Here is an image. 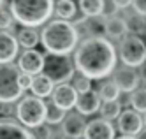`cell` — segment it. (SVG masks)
<instances>
[{"label":"cell","mask_w":146,"mask_h":139,"mask_svg":"<svg viewBox=\"0 0 146 139\" xmlns=\"http://www.w3.org/2000/svg\"><path fill=\"white\" fill-rule=\"evenodd\" d=\"M76 69L90 79L108 78L116 67V51L109 39L102 35H90L76 48Z\"/></svg>","instance_id":"obj_1"},{"label":"cell","mask_w":146,"mask_h":139,"mask_svg":"<svg viewBox=\"0 0 146 139\" xmlns=\"http://www.w3.org/2000/svg\"><path fill=\"white\" fill-rule=\"evenodd\" d=\"M79 42V32L69 19H53L40 32V44L51 55H69Z\"/></svg>","instance_id":"obj_2"},{"label":"cell","mask_w":146,"mask_h":139,"mask_svg":"<svg viewBox=\"0 0 146 139\" xmlns=\"http://www.w3.org/2000/svg\"><path fill=\"white\" fill-rule=\"evenodd\" d=\"M53 0H11L9 5V11L18 23L32 28L44 25L53 14Z\"/></svg>","instance_id":"obj_3"},{"label":"cell","mask_w":146,"mask_h":139,"mask_svg":"<svg viewBox=\"0 0 146 139\" xmlns=\"http://www.w3.org/2000/svg\"><path fill=\"white\" fill-rule=\"evenodd\" d=\"M19 67L13 62L0 63V102L11 104L23 95V88L19 84Z\"/></svg>","instance_id":"obj_4"},{"label":"cell","mask_w":146,"mask_h":139,"mask_svg":"<svg viewBox=\"0 0 146 139\" xmlns=\"http://www.w3.org/2000/svg\"><path fill=\"white\" fill-rule=\"evenodd\" d=\"M16 116L19 123L25 127H30V129L40 127L46 122V104L40 97H35V95L23 97L16 106Z\"/></svg>","instance_id":"obj_5"},{"label":"cell","mask_w":146,"mask_h":139,"mask_svg":"<svg viewBox=\"0 0 146 139\" xmlns=\"http://www.w3.org/2000/svg\"><path fill=\"white\" fill-rule=\"evenodd\" d=\"M42 72L53 81L55 84H62L72 79L74 76V63L69 55H49L44 57V69Z\"/></svg>","instance_id":"obj_6"},{"label":"cell","mask_w":146,"mask_h":139,"mask_svg":"<svg viewBox=\"0 0 146 139\" xmlns=\"http://www.w3.org/2000/svg\"><path fill=\"white\" fill-rule=\"evenodd\" d=\"M120 58L129 67H141L146 63V44L139 35L127 34L120 42Z\"/></svg>","instance_id":"obj_7"},{"label":"cell","mask_w":146,"mask_h":139,"mask_svg":"<svg viewBox=\"0 0 146 139\" xmlns=\"http://www.w3.org/2000/svg\"><path fill=\"white\" fill-rule=\"evenodd\" d=\"M85 139H114V127L106 118H95L85 125Z\"/></svg>","instance_id":"obj_8"},{"label":"cell","mask_w":146,"mask_h":139,"mask_svg":"<svg viewBox=\"0 0 146 139\" xmlns=\"http://www.w3.org/2000/svg\"><path fill=\"white\" fill-rule=\"evenodd\" d=\"M18 67L21 72H27L30 76H37L44 69V55L39 53L37 49H27L21 57H19Z\"/></svg>","instance_id":"obj_9"},{"label":"cell","mask_w":146,"mask_h":139,"mask_svg":"<svg viewBox=\"0 0 146 139\" xmlns=\"http://www.w3.org/2000/svg\"><path fill=\"white\" fill-rule=\"evenodd\" d=\"M118 129L123 136H135L143 130V116L137 111L127 109L118 116Z\"/></svg>","instance_id":"obj_10"},{"label":"cell","mask_w":146,"mask_h":139,"mask_svg":"<svg viewBox=\"0 0 146 139\" xmlns=\"http://www.w3.org/2000/svg\"><path fill=\"white\" fill-rule=\"evenodd\" d=\"M78 100V92L76 88L69 83H62L56 88H53V104H56L62 109H72Z\"/></svg>","instance_id":"obj_11"},{"label":"cell","mask_w":146,"mask_h":139,"mask_svg":"<svg viewBox=\"0 0 146 139\" xmlns=\"http://www.w3.org/2000/svg\"><path fill=\"white\" fill-rule=\"evenodd\" d=\"M0 139H35V137L16 120L0 118Z\"/></svg>","instance_id":"obj_12"},{"label":"cell","mask_w":146,"mask_h":139,"mask_svg":"<svg viewBox=\"0 0 146 139\" xmlns=\"http://www.w3.org/2000/svg\"><path fill=\"white\" fill-rule=\"evenodd\" d=\"M139 74L135 72L134 67H120L114 74V83L118 84L120 92H134L137 90V84H139Z\"/></svg>","instance_id":"obj_13"},{"label":"cell","mask_w":146,"mask_h":139,"mask_svg":"<svg viewBox=\"0 0 146 139\" xmlns=\"http://www.w3.org/2000/svg\"><path fill=\"white\" fill-rule=\"evenodd\" d=\"M100 97H99V93L97 92H85V93H78V100H76V106L74 108L78 109L79 114L83 116H86V114H93V113H97L99 108H100Z\"/></svg>","instance_id":"obj_14"},{"label":"cell","mask_w":146,"mask_h":139,"mask_svg":"<svg viewBox=\"0 0 146 139\" xmlns=\"http://www.w3.org/2000/svg\"><path fill=\"white\" fill-rule=\"evenodd\" d=\"M18 39L7 30H0V63L13 62L18 55Z\"/></svg>","instance_id":"obj_15"},{"label":"cell","mask_w":146,"mask_h":139,"mask_svg":"<svg viewBox=\"0 0 146 139\" xmlns=\"http://www.w3.org/2000/svg\"><path fill=\"white\" fill-rule=\"evenodd\" d=\"M127 30H129L127 21L120 16H109L104 23V32L109 39H121L127 35Z\"/></svg>","instance_id":"obj_16"},{"label":"cell","mask_w":146,"mask_h":139,"mask_svg":"<svg viewBox=\"0 0 146 139\" xmlns=\"http://www.w3.org/2000/svg\"><path fill=\"white\" fill-rule=\"evenodd\" d=\"M85 125L86 122L83 120V114H67L64 118V134L67 137H81L85 132Z\"/></svg>","instance_id":"obj_17"},{"label":"cell","mask_w":146,"mask_h":139,"mask_svg":"<svg viewBox=\"0 0 146 139\" xmlns=\"http://www.w3.org/2000/svg\"><path fill=\"white\" fill-rule=\"evenodd\" d=\"M53 81H51L46 74H37V76L34 78L32 81V86H30V90H32V93L35 95V97H40V99H44L48 97L49 93H53Z\"/></svg>","instance_id":"obj_18"},{"label":"cell","mask_w":146,"mask_h":139,"mask_svg":"<svg viewBox=\"0 0 146 139\" xmlns=\"http://www.w3.org/2000/svg\"><path fill=\"white\" fill-rule=\"evenodd\" d=\"M16 39H18V44H21V46L27 48V49H34V48L39 44V42H40L39 34L35 32V28H32V27H25V28H21Z\"/></svg>","instance_id":"obj_19"},{"label":"cell","mask_w":146,"mask_h":139,"mask_svg":"<svg viewBox=\"0 0 146 139\" xmlns=\"http://www.w3.org/2000/svg\"><path fill=\"white\" fill-rule=\"evenodd\" d=\"M104 0H79V9L88 18H99L104 11Z\"/></svg>","instance_id":"obj_20"},{"label":"cell","mask_w":146,"mask_h":139,"mask_svg":"<svg viewBox=\"0 0 146 139\" xmlns=\"http://www.w3.org/2000/svg\"><path fill=\"white\" fill-rule=\"evenodd\" d=\"M97 93H99L100 100H104V102L118 100V97H120V88H118V84L114 83V79H113V81H106V83H102Z\"/></svg>","instance_id":"obj_21"},{"label":"cell","mask_w":146,"mask_h":139,"mask_svg":"<svg viewBox=\"0 0 146 139\" xmlns=\"http://www.w3.org/2000/svg\"><path fill=\"white\" fill-rule=\"evenodd\" d=\"M55 13L58 18L62 19H70L72 16L76 14V4L74 0H58V2L55 4Z\"/></svg>","instance_id":"obj_22"},{"label":"cell","mask_w":146,"mask_h":139,"mask_svg":"<svg viewBox=\"0 0 146 139\" xmlns=\"http://www.w3.org/2000/svg\"><path fill=\"white\" fill-rule=\"evenodd\" d=\"M100 114H102V118H106V120H114V118H118L120 113H121V106L118 100H109V102H102L100 104V108H99Z\"/></svg>","instance_id":"obj_23"},{"label":"cell","mask_w":146,"mask_h":139,"mask_svg":"<svg viewBox=\"0 0 146 139\" xmlns=\"http://www.w3.org/2000/svg\"><path fill=\"white\" fill-rule=\"evenodd\" d=\"M64 118H65V109L58 108L56 104L46 106V122L49 125H56V123H60Z\"/></svg>","instance_id":"obj_24"},{"label":"cell","mask_w":146,"mask_h":139,"mask_svg":"<svg viewBox=\"0 0 146 139\" xmlns=\"http://www.w3.org/2000/svg\"><path fill=\"white\" fill-rule=\"evenodd\" d=\"M130 102H132V108L137 113H146V88L134 90Z\"/></svg>","instance_id":"obj_25"},{"label":"cell","mask_w":146,"mask_h":139,"mask_svg":"<svg viewBox=\"0 0 146 139\" xmlns=\"http://www.w3.org/2000/svg\"><path fill=\"white\" fill-rule=\"evenodd\" d=\"M72 86L76 88V92L78 93H85V92H90L92 90V79L90 78H86V76H81L79 78H76V81H74V84Z\"/></svg>","instance_id":"obj_26"},{"label":"cell","mask_w":146,"mask_h":139,"mask_svg":"<svg viewBox=\"0 0 146 139\" xmlns=\"http://www.w3.org/2000/svg\"><path fill=\"white\" fill-rule=\"evenodd\" d=\"M13 21L14 18L11 14V11H5L0 7V30H9L13 27Z\"/></svg>","instance_id":"obj_27"},{"label":"cell","mask_w":146,"mask_h":139,"mask_svg":"<svg viewBox=\"0 0 146 139\" xmlns=\"http://www.w3.org/2000/svg\"><path fill=\"white\" fill-rule=\"evenodd\" d=\"M32 81H34V76H30V74H27V72L19 74V84H21L23 90H27V88L32 86Z\"/></svg>","instance_id":"obj_28"},{"label":"cell","mask_w":146,"mask_h":139,"mask_svg":"<svg viewBox=\"0 0 146 139\" xmlns=\"http://www.w3.org/2000/svg\"><path fill=\"white\" fill-rule=\"evenodd\" d=\"M132 5L137 14L146 16V0H132Z\"/></svg>","instance_id":"obj_29"},{"label":"cell","mask_w":146,"mask_h":139,"mask_svg":"<svg viewBox=\"0 0 146 139\" xmlns=\"http://www.w3.org/2000/svg\"><path fill=\"white\" fill-rule=\"evenodd\" d=\"M113 4L116 9H127L132 4V0H113Z\"/></svg>","instance_id":"obj_30"},{"label":"cell","mask_w":146,"mask_h":139,"mask_svg":"<svg viewBox=\"0 0 146 139\" xmlns=\"http://www.w3.org/2000/svg\"><path fill=\"white\" fill-rule=\"evenodd\" d=\"M143 72H141V76H139V79H143V83H144V88H146V63H143Z\"/></svg>","instance_id":"obj_31"},{"label":"cell","mask_w":146,"mask_h":139,"mask_svg":"<svg viewBox=\"0 0 146 139\" xmlns=\"http://www.w3.org/2000/svg\"><path fill=\"white\" fill-rule=\"evenodd\" d=\"M137 139H146V130H141L139 132V137Z\"/></svg>","instance_id":"obj_32"},{"label":"cell","mask_w":146,"mask_h":139,"mask_svg":"<svg viewBox=\"0 0 146 139\" xmlns=\"http://www.w3.org/2000/svg\"><path fill=\"white\" fill-rule=\"evenodd\" d=\"M118 139H135L134 136H121V137H118Z\"/></svg>","instance_id":"obj_33"},{"label":"cell","mask_w":146,"mask_h":139,"mask_svg":"<svg viewBox=\"0 0 146 139\" xmlns=\"http://www.w3.org/2000/svg\"><path fill=\"white\" fill-rule=\"evenodd\" d=\"M143 125H146V113H144V116H143Z\"/></svg>","instance_id":"obj_34"},{"label":"cell","mask_w":146,"mask_h":139,"mask_svg":"<svg viewBox=\"0 0 146 139\" xmlns=\"http://www.w3.org/2000/svg\"><path fill=\"white\" fill-rule=\"evenodd\" d=\"M2 2H4V0H0V7H2Z\"/></svg>","instance_id":"obj_35"}]
</instances>
